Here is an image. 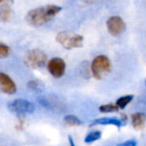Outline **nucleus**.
Returning a JSON list of instances; mask_svg holds the SVG:
<instances>
[{"instance_id":"nucleus-14","label":"nucleus","mask_w":146,"mask_h":146,"mask_svg":"<svg viewBox=\"0 0 146 146\" xmlns=\"http://www.w3.org/2000/svg\"><path fill=\"white\" fill-rule=\"evenodd\" d=\"M101 135H102L101 131H99V130H94V131L89 132V133L86 135L85 139H84V142L87 144L92 143V142H95L101 138Z\"/></svg>"},{"instance_id":"nucleus-3","label":"nucleus","mask_w":146,"mask_h":146,"mask_svg":"<svg viewBox=\"0 0 146 146\" xmlns=\"http://www.w3.org/2000/svg\"><path fill=\"white\" fill-rule=\"evenodd\" d=\"M83 36L69 31H61L56 35V41L65 49L79 48L83 45Z\"/></svg>"},{"instance_id":"nucleus-16","label":"nucleus","mask_w":146,"mask_h":146,"mask_svg":"<svg viewBox=\"0 0 146 146\" xmlns=\"http://www.w3.org/2000/svg\"><path fill=\"white\" fill-rule=\"evenodd\" d=\"M10 54V48L6 44L0 42V57L1 58H6Z\"/></svg>"},{"instance_id":"nucleus-18","label":"nucleus","mask_w":146,"mask_h":146,"mask_svg":"<svg viewBox=\"0 0 146 146\" xmlns=\"http://www.w3.org/2000/svg\"><path fill=\"white\" fill-rule=\"evenodd\" d=\"M28 86L32 89H39L41 87V83L38 81H29Z\"/></svg>"},{"instance_id":"nucleus-12","label":"nucleus","mask_w":146,"mask_h":146,"mask_svg":"<svg viewBox=\"0 0 146 146\" xmlns=\"http://www.w3.org/2000/svg\"><path fill=\"white\" fill-rule=\"evenodd\" d=\"M63 122L65 123V125L67 126H80L83 124V122L79 119L78 117L74 115H66L63 118Z\"/></svg>"},{"instance_id":"nucleus-5","label":"nucleus","mask_w":146,"mask_h":146,"mask_svg":"<svg viewBox=\"0 0 146 146\" xmlns=\"http://www.w3.org/2000/svg\"><path fill=\"white\" fill-rule=\"evenodd\" d=\"M8 109L11 112L17 114V115H27L32 113L35 110V107L30 101L26 99H15L8 103Z\"/></svg>"},{"instance_id":"nucleus-11","label":"nucleus","mask_w":146,"mask_h":146,"mask_svg":"<svg viewBox=\"0 0 146 146\" xmlns=\"http://www.w3.org/2000/svg\"><path fill=\"white\" fill-rule=\"evenodd\" d=\"M91 125H115L117 128H120L122 125V122L120 119L114 117H102L94 120Z\"/></svg>"},{"instance_id":"nucleus-15","label":"nucleus","mask_w":146,"mask_h":146,"mask_svg":"<svg viewBox=\"0 0 146 146\" xmlns=\"http://www.w3.org/2000/svg\"><path fill=\"white\" fill-rule=\"evenodd\" d=\"M119 108L115 105V104H103L99 107V111L101 113H112V112H117Z\"/></svg>"},{"instance_id":"nucleus-20","label":"nucleus","mask_w":146,"mask_h":146,"mask_svg":"<svg viewBox=\"0 0 146 146\" xmlns=\"http://www.w3.org/2000/svg\"><path fill=\"white\" fill-rule=\"evenodd\" d=\"M69 143H70V146H75V144L73 142V139L71 138V136H69Z\"/></svg>"},{"instance_id":"nucleus-9","label":"nucleus","mask_w":146,"mask_h":146,"mask_svg":"<svg viewBox=\"0 0 146 146\" xmlns=\"http://www.w3.org/2000/svg\"><path fill=\"white\" fill-rule=\"evenodd\" d=\"M10 4L11 3L4 2L0 5V21L1 22H8L12 19L13 11Z\"/></svg>"},{"instance_id":"nucleus-6","label":"nucleus","mask_w":146,"mask_h":146,"mask_svg":"<svg viewBox=\"0 0 146 146\" xmlns=\"http://www.w3.org/2000/svg\"><path fill=\"white\" fill-rule=\"evenodd\" d=\"M47 69L53 77L60 78L64 75L65 69H66V63L62 58L54 57L47 62Z\"/></svg>"},{"instance_id":"nucleus-1","label":"nucleus","mask_w":146,"mask_h":146,"mask_svg":"<svg viewBox=\"0 0 146 146\" xmlns=\"http://www.w3.org/2000/svg\"><path fill=\"white\" fill-rule=\"evenodd\" d=\"M61 11V7L57 5H46L30 10L26 15V21L34 27H39L52 20Z\"/></svg>"},{"instance_id":"nucleus-2","label":"nucleus","mask_w":146,"mask_h":146,"mask_svg":"<svg viewBox=\"0 0 146 146\" xmlns=\"http://www.w3.org/2000/svg\"><path fill=\"white\" fill-rule=\"evenodd\" d=\"M111 71V62L105 55L95 57L91 63V72L94 78L100 80L107 76Z\"/></svg>"},{"instance_id":"nucleus-19","label":"nucleus","mask_w":146,"mask_h":146,"mask_svg":"<svg viewBox=\"0 0 146 146\" xmlns=\"http://www.w3.org/2000/svg\"><path fill=\"white\" fill-rule=\"evenodd\" d=\"M4 2H8V3H13V0H0V5Z\"/></svg>"},{"instance_id":"nucleus-10","label":"nucleus","mask_w":146,"mask_h":146,"mask_svg":"<svg viewBox=\"0 0 146 146\" xmlns=\"http://www.w3.org/2000/svg\"><path fill=\"white\" fill-rule=\"evenodd\" d=\"M145 120H146V116L144 113L141 112H137V113L132 114L131 116V122H132V126L135 130H142L145 127Z\"/></svg>"},{"instance_id":"nucleus-13","label":"nucleus","mask_w":146,"mask_h":146,"mask_svg":"<svg viewBox=\"0 0 146 146\" xmlns=\"http://www.w3.org/2000/svg\"><path fill=\"white\" fill-rule=\"evenodd\" d=\"M133 95H125V96H122V97L118 98L117 101H116L115 105L117 106L119 109H124L130 102L133 100Z\"/></svg>"},{"instance_id":"nucleus-7","label":"nucleus","mask_w":146,"mask_h":146,"mask_svg":"<svg viewBox=\"0 0 146 146\" xmlns=\"http://www.w3.org/2000/svg\"><path fill=\"white\" fill-rule=\"evenodd\" d=\"M106 26L112 36H119L126 29L125 22L120 16H111L106 22Z\"/></svg>"},{"instance_id":"nucleus-8","label":"nucleus","mask_w":146,"mask_h":146,"mask_svg":"<svg viewBox=\"0 0 146 146\" xmlns=\"http://www.w3.org/2000/svg\"><path fill=\"white\" fill-rule=\"evenodd\" d=\"M16 84L10 78V76L7 75L6 73L0 72V91L3 93L12 95L16 93Z\"/></svg>"},{"instance_id":"nucleus-21","label":"nucleus","mask_w":146,"mask_h":146,"mask_svg":"<svg viewBox=\"0 0 146 146\" xmlns=\"http://www.w3.org/2000/svg\"><path fill=\"white\" fill-rule=\"evenodd\" d=\"M82 1H84V2H86V3H90V2H93L94 0H82Z\"/></svg>"},{"instance_id":"nucleus-17","label":"nucleus","mask_w":146,"mask_h":146,"mask_svg":"<svg viewBox=\"0 0 146 146\" xmlns=\"http://www.w3.org/2000/svg\"><path fill=\"white\" fill-rule=\"evenodd\" d=\"M136 145H137V141H136V140L131 139V140H127V141L119 144L118 146H136Z\"/></svg>"},{"instance_id":"nucleus-4","label":"nucleus","mask_w":146,"mask_h":146,"mask_svg":"<svg viewBox=\"0 0 146 146\" xmlns=\"http://www.w3.org/2000/svg\"><path fill=\"white\" fill-rule=\"evenodd\" d=\"M24 62L29 68L39 69L43 67L47 62V55L39 49H32L26 53Z\"/></svg>"}]
</instances>
